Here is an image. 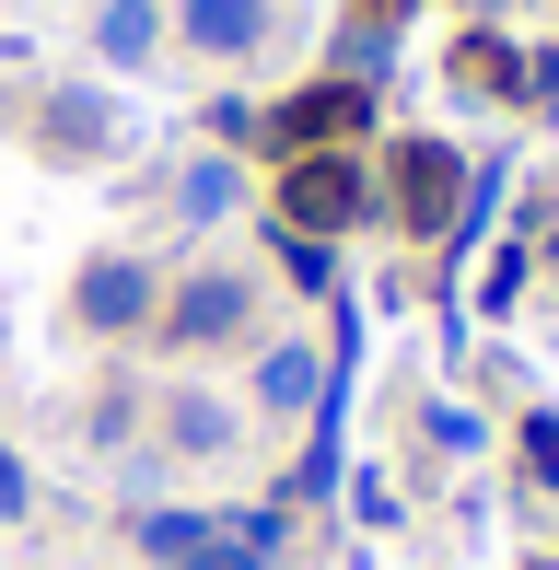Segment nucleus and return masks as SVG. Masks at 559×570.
Instances as JSON below:
<instances>
[{
  "label": "nucleus",
  "instance_id": "1",
  "mask_svg": "<svg viewBox=\"0 0 559 570\" xmlns=\"http://www.w3.org/2000/svg\"><path fill=\"white\" fill-rule=\"evenodd\" d=\"M257 338V279L245 268H187V279H164V315H151V350H175V361H210V350H245Z\"/></svg>",
  "mask_w": 559,
  "mask_h": 570
},
{
  "label": "nucleus",
  "instance_id": "13",
  "mask_svg": "<svg viewBox=\"0 0 559 570\" xmlns=\"http://www.w3.org/2000/svg\"><path fill=\"white\" fill-rule=\"evenodd\" d=\"M140 559H164V570H210L222 559V524H210V512H140Z\"/></svg>",
  "mask_w": 559,
  "mask_h": 570
},
{
  "label": "nucleus",
  "instance_id": "12",
  "mask_svg": "<svg viewBox=\"0 0 559 570\" xmlns=\"http://www.w3.org/2000/svg\"><path fill=\"white\" fill-rule=\"evenodd\" d=\"M454 94L524 106V47H513V36H490V23H467V36H454Z\"/></svg>",
  "mask_w": 559,
  "mask_h": 570
},
{
  "label": "nucleus",
  "instance_id": "9",
  "mask_svg": "<svg viewBox=\"0 0 559 570\" xmlns=\"http://www.w3.org/2000/svg\"><path fill=\"white\" fill-rule=\"evenodd\" d=\"M175 36H187L198 59H257L280 36V12L268 0H175Z\"/></svg>",
  "mask_w": 559,
  "mask_h": 570
},
{
  "label": "nucleus",
  "instance_id": "10",
  "mask_svg": "<svg viewBox=\"0 0 559 570\" xmlns=\"http://www.w3.org/2000/svg\"><path fill=\"white\" fill-rule=\"evenodd\" d=\"M175 36L164 0H94V70H151Z\"/></svg>",
  "mask_w": 559,
  "mask_h": 570
},
{
  "label": "nucleus",
  "instance_id": "20",
  "mask_svg": "<svg viewBox=\"0 0 559 570\" xmlns=\"http://www.w3.org/2000/svg\"><path fill=\"white\" fill-rule=\"evenodd\" d=\"M350 524H396V478L362 465V478H350Z\"/></svg>",
  "mask_w": 559,
  "mask_h": 570
},
{
  "label": "nucleus",
  "instance_id": "24",
  "mask_svg": "<svg viewBox=\"0 0 559 570\" xmlns=\"http://www.w3.org/2000/svg\"><path fill=\"white\" fill-rule=\"evenodd\" d=\"M0 361H12V315H0Z\"/></svg>",
  "mask_w": 559,
  "mask_h": 570
},
{
  "label": "nucleus",
  "instance_id": "2",
  "mask_svg": "<svg viewBox=\"0 0 559 570\" xmlns=\"http://www.w3.org/2000/svg\"><path fill=\"white\" fill-rule=\"evenodd\" d=\"M373 210L409 245H454V222H467V151L454 140H396L385 175H373Z\"/></svg>",
  "mask_w": 559,
  "mask_h": 570
},
{
  "label": "nucleus",
  "instance_id": "22",
  "mask_svg": "<svg viewBox=\"0 0 559 570\" xmlns=\"http://www.w3.org/2000/svg\"><path fill=\"white\" fill-rule=\"evenodd\" d=\"M23 501H36V478H23V465H12V454H0V524H12V512H23Z\"/></svg>",
  "mask_w": 559,
  "mask_h": 570
},
{
  "label": "nucleus",
  "instance_id": "5",
  "mask_svg": "<svg viewBox=\"0 0 559 570\" xmlns=\"http://www.w3.org/2000/svg\"><path fill=\"white\" fill-rule=\"evenodd\" d=\"M70 315H82L94 338H151V315H164V268H151V256H94V268L70 279Z\"/></svg>",
  "mask_w": 559,
  "mask_h": 570
},
{
  "label": "nucleus",
  "instance_id": "8",
  "mask_svg": "<svg viewBox=\"0 0 559 570\" xmlns=\"http://www.w3.org/2000/svg\"><path fill=\"white\" fill-rule=\"evenodd\" d=\"M245 407H257V420H315V407H326V350L315 338H257Z\"/></svg>",
  "mask_w": 559,
  "mask_h": 570
},
{
  "label": "nucleus",
  "instance_id": "4",
  "mask_svg": "<svg viewBox=\"0 0 559 570\" xmlns=\"http://www.w3.org/2000/svg\"><path fill=\"white\" fill-rule=\"evenodd\" d=\"M373 140V82H315V94H280L268 128H257V151H362Z\"/></svg>",
  "mask_w": 559,
  "mask_h": 570
},
{
  "label": "nucleus",
  "instance_id": "18",
  "mask_svg": "<svg viewBox=\"0 0 559 570\" xmlns=\"http://www.w3.org/2000/svg\"><path fill=\"white\" fill-rule=\"evenodd\" d=\"M524 478L559 501V407H524Z\"/></svg>",
  "mask_w": 559,
  "mask_h": 570
},
{
  "label": "nucleus",
  "instance_id": "11",
  "mask_svg": "<svg viewBox=\"0 0 559 570\" xmlns=\"http://www.w3.org/2000/svg\"><path fill=\"white\" fill-rule=\"evenodd\" d=\"M164 198H175V222H187V233H210V222L245 210V164H234V151H187V164L164 175Z\"/></svg>",
  "mask_w": 559,
  "mask_h": 570
},
{
  "label": "nucleus",
  "instance_id": "25",
  "mask_svg": "<svg viewBox=\"0 0 559 570\" xmlns=\"http://www.w3.org/2000/svg\"><path fill=\"white\" fill-rule=\"evenodd\" d=\"M210 570H245V559H210Z\"/></svg>",
  "mask_w": 559,
  "mask_h": 570
},
{
  "label": "nucleus",
  "instance_id": "21",
  "mask_svg": "<svg viewBox=\"0 0 559 570\" xmlns=\"http://www.w3.org/2000/svg\"><path fill=\"white\" fill-rule=\"evenodd\" d=\"M140 431V396H94V443H129Z\"/></svg>",
  "mask_w": 559,
  "mask_h": 570
},
{
  "label": "nucleus",
  "instance_id": "3",
  "mask_svg": "<svg viewBox=\"0 0 559 570\" xmlns=\"http://www.w3.org/2000/svg\"><path fill=\"white\" fill-rule=\"evenodd\" d=\"M268 222H292V233H362L373 222V151H292L280 164V198H268Z\"/></svg>",
  "mask_w": 559,
  "mask_h": 570
},
{
  "label": "nucleus",
  "instance_id": "17",
  "mask_svg": "<svg viewBox=\"0 0 559 570\" xmlns=\"http://www.w3.org/2000/svg\"><path fill=\"white\" fill-rule=\"evenodd\" d=\"M420 431H431V454H454V465H467L478 443H490V431H478V420H467L454 396H431V407H420Z\"/></svg>",
  "mask_w": 559,
  "mask_h": 570
},
{
  "label": "nucleus",
  "instance_id": "16",
  "mask_svg": "<svg viewBox=\"0 0 559 570\" xmlns=\"http://www.w3.org/2000/svg\"><path fill=\"white\" fill-rule=\"evenodd\" d=\"M524 268H537V245H501L490 279H478V315H513V303H524Z\"/></svg>",
  "mask_w": 559,
  "mask_h": 570
},
{
  "label": "nucleus",
  "instance_id": "15",
  "mask_svg": "<svg viewBox=\"0 0 559 570\" xmlns=\"http://www.w3.org/2000/svg\"><path fill=\"white\" fill-rule=\"evenodd\" d=\"M385 59H396V12H350L339 23V82H385Z\"/></svg>",
  "mask_w": 559,
  "mask_h": 570
},
{
  "label": "nucleus",
  "instance_id": "7",
  "mask_svg": "<svg viewBox=\"0 0 559 570\" xmlns=\"http://www.w3.org/2000/svg\"><path fill=\"white\" fill-rule=\"evenodd\" d=\"M36 151H47V164H106V151H117L106 82H47L36 94Z\"/></svg>",
  "mask_w": 559,
  "mask_h": 570
},
{
  "label": "nucleus",
  "instance_id": "6",
  "mask_svg": "<svg viewBox=\"0 0 559 570\" xmlns=\"http://www.w3.org/2000/svg\"><path fill=\"white\" fill-rule=\"evenodd\" d=\"M234 431H245V407L210 396V384H164V396H151V443H164L175 465H222Z\"/></svg>",
  "mask_w": 559,
  "mask_h": 570
},
{
  "label": "nucleus",
  "instance_id": "14",
  "mask_svg": "<svg viewBox=\"0 0 559 570\" xmlns=\"http://www.w3.org/2000/svg\"><path fill=\"white\" fill-rule=\"evenodd\" d=\"M268 256H280V279H292L303 303H326V292H339V245H326V233H292V222H268Z\"/></svg>",
  "mask_w": 559,
  "mask_h": 570
},
{
  "label": "nucleus",
  "instance_id": "19",
  "mask_svg": "<svg viewBox=\"0 0 559 570\" xmlns=\"http://www.w3.org/2000/svg\"><path fill=\"white\" fill-rule=\"evenodd\" d=\"M257 128H268V117L245 106V94H222V106H210V151H245V140H257Z\"/></svg>",
  "mask_w": 559,
  "mask_h": 570
},
{
  "label": "nucleus",
  "instance_id": "23",
  "mask_svg": "<svg viewBox=\"0 0 559 570\" xmlns=\"http://www.w3.org/2000/svg\"><path fill=\"white\" fill-rule=\"evenodd\" d=\"M362 12H409V0H362Z\"/></svg>",
  "mask_w": 559,
  "mask_h": 570
}]
</instances>
